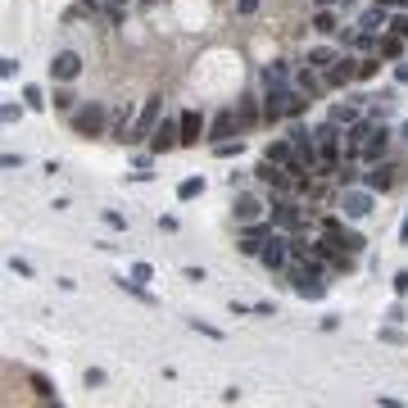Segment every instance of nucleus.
Segmentation results:
<instances>
[{"instance_id":"obj_19","label":"nucleus","mask_w":408,"mask_h":408,"mask_svg":"<svg viewBox=\"0 0 408 408\" xmlns=\"http://www.w3.org/2000/svg\"><path fill=\"white\" fill-rule=\"evenodd\" d=\"M358 28H363V32H372V37L390 32V14H386V5H372V10H363V19H358Z\"/></svg>"},{"instance_id":"obj_42","label":"nucleus","mask_w":408,"mask_h":408,"mask_svg":"<svg viewBox=\"0 0 408 408\" xmlns=\"http://www.w3.org/2000/svg\"><path fill=\"white\" fill-rule=\"evenodd\" d=\"M399 241H404V245H408V214H404V227H399Z\"/></svg>"},{"instance_id":"obj_7","label":"nucleus","mask_w":408,"mask_h":408,"mask_svg":"<svg viewBox=\"0 0 408 408\" xmlns=\"http://www.w3.org/2000/svg\"><path fill=\"white\" fill-rule=\"evenodd\" d=\"M105 123H109L105 105H82V109H73V132H77V136H100V132H105Z\"/></svg>"},{"instance_id":"obj_31","label":"nucleus","mask_w":408,"mask_h":408,"mask_svg":"<svg viewBox=\"0 0 408 408\" xmlns=\"http://www.w3.org/2000/svg\"><path fill=\"white\" fill-rule=\"evenodd\" d=\"M23 100H28V109H45V96H41V86H23Z\"/></svg>"},{"instance_id":"obj_30","label":"nucleus","mask_w":408,"mask_h":408,"mask_svg":"<svg viewBox=\"0 0 408 408\" xmlns=\"http://www.w3.org/2000/svg\"><path fill=\"white\" fill-rule=\"evenodd\" d=\"M241 150H245L241 141H218V145H214V154H218V159H232V154H241Z\"/></svg>"},{"instance_id":"obj_4","label":"nucleus","mask_w":408,"mask_h":408,"mask_svg":"<svg viewBox=\"0 0 408 408\" xmlns=\"http://www.w3.org/2000/svg\"><path fill=\"white\" fill-rule=\"evenodd\" d=\"M258 263L268 272H286L290 263H295V241L281 236V232H272L268 241H263V249H258Z\"/></svg>"},{"instance_id":"obj_6","label":"nucleus","mask_w":408,"mask_h":408,"mask_svg":"<svg viewBox=\"0 0 408 408\" xmlns=\"http://www.w3.org/2000/svg\"><path fill=\"white\" fill-rule=\"evenodd\" d=\"M254 177H258L263 186H272L277 195H290V191H300V182H295V177H290V172L281 168V163H272V159H263V163H258V168H254Z\"/></svg>"},{"instance_id":"obj_24","label":"nucleus","mask_w":408,"mask_h":408,"mask_svg":"<svg viewBox=\"0 0 408 408\" xmlns=\"http://www.w3.org/2000/svg\"><path fill=\"white\" fill-rule=\"evenodd\" d=\"M336 59H340V54H336L332 45H313V50H309V64H313V68H323V73L336 64Z\"/></svg>"},{"instance_id":"obj_23","label":"nucleus","mask_w":408,"mask_h":408,"mask_svg":"<svg viewBox=\"0 0 408 408\" xmlns=\"http://www.w3.org/2000/svg\"><path fill=\"white\" fill-rule=\"evenodd\" d=\"M358 119H363L358 105H332V123H340V127H354Z\"/></svg>"},{"instance_id":"obj_34","label":"nucleus","mask_w":408,"mask_h":408,"mask_svg":"<svg viewBox=\"0 0 408 408\" xmlns=\"http://www.w3.org/2000/svg\"><path fill=\"white\" fill-rule=\"evenodd\" d=\"M50 105H54V109H64V114H73V96H68V91H54Z\"/></svg>"},{"instance_id":"obj_43","label":"nucleus","mask_w":408,"mask_h":408,"mask_svg":"<svg viewBox=\"0 0 408 408\" xmlns=\"http://www.w3.org/2000/svg\"><path fill=\"white\" fill-rule=\"evenodd\" d=\"M399 141H404V145H408V123H399Z\"/></svg>"},{"instance_id":"obj_2","label":"nucleus","mask_w":408,"mask_h":408,"mask_svg":"<svg viewBox=\"0 0 408 408\" xmlns=\"http://www.w3.org/2000/svg\"><path fill=\"white\" fill-rule=\"evenodd\" d=\"M313 145H318V163H323L318 177H336V168L345 159V127L327 119L323 127H313Z\"/></svg>"},{"instance_id":"obj_25","label":"nucleus","mask_w":408,"mask_h":408,"mask_svg":"<svg viewBox=\"0 0 408 408\" xmlns=\"http://www.w3.org/2000/svg\"><path fill=\"white\" fill-rule=\"evenodd\" d=\"M313 28H318L323 37H336V32H340V23H336L332 10H318V14H313Z\"/></svg>"},{"instance_id":"obj_18","label":"nucleus","mask_w":408,"mask_h":408,"mask_svg":"<svg viewBox=\"0 0 408 408\" xmlns=\"http://www.w3.org/2000/svg\"><path fill=\"white\" fill-rule=\"evenodd\" d=\"M268 236H272V227L249 223V227H245V236L236 241V249H241V254H254V258H258V249H263V241H268Z\"/></svg>"},{"instance_id":"obj_27","label":"nucleus","mask_w":408,"mask_h":408,"mask_svg":"<svg viewBox=\"0 0 408 408\" xmlns=\"http://www.w3.org/2000/svg\"><path fill=\"white\" fill-rule=\"evenodd\" d=\"M195 195H204V177H186L177 186V200H195Z\"/></svg>"},{"instance_id":"obj_17","label":"nucleus","mask_w":408,"mask_h":408,"mask_svg":"<svg viewBox=\"0 0 408 408\" xmlns=\"http://www.w3.org/2000/svg\"><path fill=\"white\" fill-rule=\"evenodd\" d=\"M327 86H349V82H358V59H349V54H340L332 68H327Z\"/></svg>"},{"instance_id":"obj_26","label":"nucleus","mask_w":408,"mask_h":408,"mask_svg":"<svg viewBox=\"0 0 408 408\" xmlns=\"http://www.w3.org/2000/svg\"><path fill=\"white\" fill-rule=\"evenodd\" d=\"M376 73H381V54H367V59H358V82H372Z\"/></svg>"},{"instance_id":"obj_37","label":"nucleus","mask_w":408,"mask_h":408,"mask_svg":"<svg viewBox=\"0 0 408 408\" xmlns=\"http://www.w3.org/2000/svg\"><path fill=\"white\" fill-rule=\"evenodd\" d=\"M390 286H395V295H408V272H395V281H390Z\"/></svg>"},{"instance_id":"obj_40","label":"nucleus","mask_w":408,"mask_h":408,"mask_svg":"<svg viewBox=\"0 0 408 408\" xmlns=\"http://www.w3.org/2000/svg\"><path fill=\"white\" fill-rule=\"evenodd\" d=\"M236 10H241V14H254V10H258V0H236Z\"/></svg>"},{"instance_id":"obj_39","label":"nucleus","mask_w":408,"mask_h":408,"mask_svg":"<svg viewBox=\"0 0 408 408\" xmlns=\"http://www.w3.org/2000/svg\"><path fill=\"white\" fill-rule=\"evenodd\" d=\"M390 28H395V32H399V37H404V41H408V14H404V19H395V23H390Z\"/></svg>"},{"instance_id":"obj_1","label":"nucleus","mask_w":408,"mask_h":408,"mask_svg":"<svg viewBox=\"0 0 408 408\" xmlns=\"http://www.w3.org/2000/svg\"><path fill=\"white\" fill-rule=\"evenodd\" d=\"M313 100L295 91V82H263V119L268 123H281V119H295L304 114Z\"/></svg>"},{"instance_id":"obj_12","label":"nucleus","mask_w":408,"mask_h":408,"mask_svg":"<svg viewBox=\"0 0 408 408\" xmlns=\"http://www.w3.org/2000/svg\"><path fill=\"white\" fill-rule=\"evenodd\" d=\"M290 82H295V91H300V96H309V100H318V96L327 91V77H323V68H313V64L295 68V73H290Z\"/></svg>"},{"instance_id":"obj_3","label":"nucleus","mask_w":408,"mask_h":408,"mask_svg":"<svg viewBox=\"0 0 408 408\" xmlns=\"http://www.w3.org/2000/svg\"><path fill=\"white\" fill-rule=\"evenodd\" d=\"M290 286H295V295H304V300H323L327 295V263H318V258H300V263H290Z\"/></svg>"},{"instance_id":"obj_32","label":"nucleus","mask_w":408,"mask_h":408,"mask_svg":"<svg viewBox=\"0 0 408 408\" xmlns=\"http://www.w3.org/2000/svg\"><path fill=\"white\" fill-rule=\"evenodd\" d=\"M32 390H37V395L45 399V404H50V399H59V395L50 390V381H45V376H32Z\"/></svg>"},{"instance_id":"obj_15","label":"nucleus","mask_w":408,"mask_h":408,"mask_svg":"<svg viewBox=\"0 0 408 408\" xmlns=\"http://www.w3.org/2000/svg\"><path fill=\"white\" fill-rule=\"evenodd\" d=\"M77 73H82V54H77V50H59L50 59V77H54V82H73Z\"/></svg>"},{"instance_id":"obj_35","label":"nucleus","mask_w":408,"mask_h":408,"mask_svg":"<svg viewBox=\"0 0 408 408\" xmlns=\"http://www.w3.org/2000/svg\"><path fill=\"white\" fill-rule=\"evenodd\" d=\"M105 223H109V227H114V232H123V227H127V218H123V214H119V209H105Z\"/></svg>"},{"instance_id":"obj_5","label":"nucleus","mask_w":408,"mask_h":408,"mask_svg":"<svg viewBox=\"0 0 408 408\" xmlns=\"http://www.w3.org/2000/svg\"><path fill=\"white\" fill-rule=\"evenodd\" d=\"M404 163H395V159H376V163H367V177H363V182H367V191H381V195H386V191H395V186L399 182H404Z\"/></svg>"},{"instance_id":"obj_33","label":"nucleus","mask_w":408,"mask_h":408,"mask_svg":"<svg viewBox=\"0 0 408 408\" xmlns=\"http://www.w3.org/2000/svg\"><path fill=\"white\" fill-rule=\"evenodd\" d=\"M150 277H154V268H150V263H132V281H141V286H145Z\"/></svg>"},{"instance_id":"obj_10","label":"nucleus","mask_w":408,"mask_h":408,"mask_svg":"<svg viewBox=\"0 0 408 408\" xmlns=\"http://www.w3.org/2000/svg\"><path fill=\"white\" fill-rule=\"evenodd\" d=\"M323 232H327V236H332V241H336V245H340V249H345V254H354V258H358V254H363V245H367V241H363V236H358V232H349V227H345V223H340V218H323Z\"/></svg>"},{"instance_id":"obj_29","label":"nucleus","mask_w":408,"mask_h":408,"mask_svg":"<svg viewBox=\"0 0 408 408\" xmlns=\"http://www.w3.org/2000/svg\"><path fill=\"white\" fill-rule=\"evenodd\" d=\"M263 82H290V68L281 64V59H272V64L263 68Z\"/></svg>"},{"instance_id":"obj_36","label":"nucleus","mask_w":408,"mask_h":408,"mask_svg":"<svg viewBox=\"0 0 408 408\" xmlns=\"http://www.w3.org/2000/svg\"><path fill=\"white\" fill-rule=\"evenodd\" d=\"M395 82L408 86V59H395Z\"/></svg>"},{"instance_id":"obj_22","label":"nucleus","mask_w":408,"mask_h":408,"mask_svg":"<svg viewBox=\"0 0 408 408\" xmlns=\"http://www.w3.org/2000/svg\"><path fill=\"white\" fill-rule=\"evenodd\" d=\"M404 37H399V32H381V37H376V54H381V59H404Z\"/></svg>"},{"instance_id":"obj_14","label":"nucleus","mask_w":408,"mask_h":408,"mask_svg":"<svg viewBox=\"0 0 408 408\" xmlns=\"http://www.w3.org/2000/svg\"><path fill=\"white\" fill-rule=\"evenodd\" d=\"M386 150H390V132H386V123H372V136H367V145L358 150V163L386 159Z\"/></svg>"},{"instance_id":"obj_16","label":"nucleus","mask_w":408,"mask_h":408,"mask_svg":"<svg viewBox=\"0 0 408 408\" xmlns=\"http://www.w3.org/2000/svg\"><path fill=\"white\" fill-rule=\"evenodd\" d=\"M241 123H245V119H241L236 109H223V114L214 119V127H209V141H214V145H218V141H232L241 132Z\"/></svg>"},{"instance_id":"obj_41","label":"nucleus","mask_w":408,"mask_h":408,"mask_svg":"<svg viewBox=\"0 0 408 408\" xmlns=\"http://www.w3.org/2000/svg\"><path fill=\"white\" fill-rule=\"evenodd\" d=\"M376 5H386V10H408V0H376Z\"/></svg>"},{"instance_id":"obj_13","label":"nucleus","mask_w":408,"mask_h":408,"mask_svg":"<svg viewBox=\"0 0 408 408\" xmlns=\"http://www.w3.org/2000/svg\"><path fill=\"white\" fill-rule=\"evenodd\" d=\"M177 145H182V123L163 119L159 127L150 132V150H154V154H168V150H177Z\"/></svg>"},{"instance_id":"obj_8","label":"nucleus","mask_w":408,"mask_h":408,"mask_svg":"<svg viewBox=\"0 0 408 408\" xmlns=\"http://www.w3.org/2000/svg\"><path fill=\"white\" fill-rule=\"evenodd\" d=\"M372 195L376 191H367V186H345L336 204H340L345 218H367V214H372Z\"/></svg>"},{"instance_id":"obj_38","label":"nucleus","mask_w":408,"mask_h":408,"mask_svg":"<svg viewBox=\"0 0 408 408\" xmlns=\"http://www.w3.org/2000/svg\"><path fill=\"white\" fill-rule=\"evenodd\" d=\"M19 73V59H0V77H14Z\"/></svg>"},{"instance_id":"obj_20","label":"nucleus","mask_w":408,"mask_h":408,"mask_svg":"<svg viewBox=\"0 0 408 408\" xmlns=\"http://www.w3.org/2000/svg\"><path fill=\"white\" fill-rule=\"evenodd\" d=\"M232 214H236V223H258V218H263V204L254 200V195H236V204H232Z\"/></svg>"},{"instance_id":"obj_21","label":"nucleus","mask_w":408,"mask_h":408,"mask_svg":"<svg viewBox=\"0 0 408 408\" xmlns=\"http://www.w3.org/2000/svg\"><path fill=\"white\" fill-rule=\"evenodd\" d=\"M182 145H200V132H204V119H200V109H186L182 119Z\"/></svg>"},{"instance_id":"obj_28","label":"nucleus","mask_w":408,"mask_h":408,"mask_svg":"<svg viewBox=\"0 0 408 408\" xmlns=\"http://www.w3.org/2000/svg\"><path fill=\"white\" fill-rule=\"evenodd\" d=\"M96 14H100V0H77L68 10V19H96Z\"/></svg>"},{"instance_id":"obj_11","label":"nucleus","mask_w":408,"mask_h":408,"mask_svg":"<svg viewBox=\"0 0 408 408\" xmlns=\"http://www.w3.org/2000/svg\"><path fill=\"white\" fill-rule=\"evenodd\" d=\"M159 109H163V96H150V100H145V105H141V114H136V123L127 127V141L150 136V132L159 127Z\"/></svg>"},{"instance_id":"obj_9","label":"nucleus","mask_w":408,"mask_h":408,"mask_svg":"<svg viewBox=\"0 0 408 408\" xmlns=\"http://www.w3.org/2000/svg\"><path fill=\"white\" fill-rule=\"evenodd\" d=\"M304 223H309V214H304L295 200H286V195L272 200V227H281V232H300Z\"/></svg>"}]
</instances>
